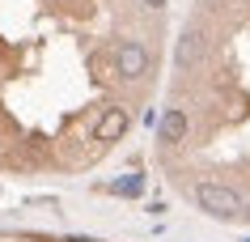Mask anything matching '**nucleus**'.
Wrapping results in <instances>:
<instances>
[{
    "mask_svg": "<svg viewBox=\"0 0 250 242\" xmlns=\"http://www.w3.org/2000/svg\"><path fill=\"white\" fill-rule=\"evenodd\" d=\"M166 0H0V161L81 166L157 81Z\"/></svg>",
    "mask_w": 250,
    "mask_h": 242,
    "instance_id": "obj_1",
    "label": "nucleus"
},
{
    "mask_svg": "<svg viewBox=\"0 0 250 242\" xmlns=\"http://www.w3.org/2000/svg\"><path fill=\"white\" fill-rule=\"evenodd\" d=\"M170 110L183 140L166 153H221L216 183L246 200L250 221V0H199L174 43Z\"/></svg>",
    "mask_w": 250,
    "mask_h": 242,
    "instance_id": "obj_2",
    "label": "nucleus"
},
{
    "mask_svg": "<svg viewBox=\"0 0 250 242\" xmlns=\"http://www.w3.org/2000/svg\"><path fill=\"white\" fill-rule=\"evenodd\" d=\"M191 200H195V208H204V213L216 217V221H246V200H242L229 183L195 178V183H191Z\"/></svg>",
    "mask_w": 250,
    "mask_h": 242,
    "instance_id": "obj_3",
    "label": "nucleus"
}]
</instances>
